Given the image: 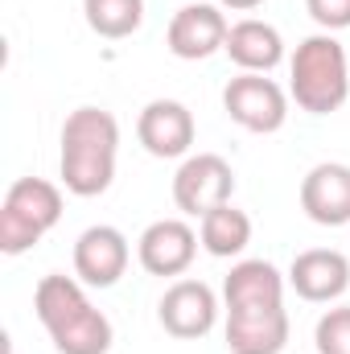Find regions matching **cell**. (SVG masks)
<instances>
[{"label": "cell", "instance_id": "cell-1", "mask_svg": "<svg viewBox=\"0 0 350 354\" xmlns=\"http://www.w3.org/2000/svg\"><path fill=\"white\" fill-rule=\"evenodd\" d=\"M33 313L46 326L58 354H107L116 334L103 309H95L83 292V280L50 272L33 288Z\"/></svg>", "mask_w": 350, "mask_h": 354}, {"label": "cell", "instance_id": "cell-2", "mask_svg": "<svg viewBox=\"0 0 350 354\" xmlns=\"http://www.w3.org/2000/svg\"><path fill=\"white\" fill-rule=\"evenodd\" d=\"M120 124L103 107H75L62 124L58 177L75 198H95L116 181Z\"/></svg>", "mask_w": 350, "mask_h": 354}, {"label": "cell", "instance_id": "cell-3", "mask_svg": "<svg viewBox=\"0 0 350 354\" xmlns=\"http://www.w3.org/2000/svg\"><path fill=\"white\" fill-rule=\"evenodd\" d=\"M288 91L301 111L309 115H330L347 103L350 95V62L347 46L334 33H313L297 46L288 62Z\"/></svg>", "mask_w": 350, "mask_h": 354}, {"label": "cell", "instance_id": "cell-4", "mask_svg": "<svg viewBox=\"0 0 350 354\" xmlns=\"http://www.w3.org/2000/svg\"><path fill=\"white\" fill-rule=\"evenodd\" d=\"M62 218V189L46 177H17L0 206V252L21 256Z\"/></svg>", "mask_w": 350, "mask_h": 354}, {"label": "cell", "instance_id": "cell-5", "mask_svg": "<svg viewBox=\"0 0 350 354\" xmlns=\"http://www.w3.org/2000/svg\"><path fill=\"white\" fill-rule=\"evenodd\" d=\"M235 194V169L219 157V153H198L185 157L181 169L174 174V202L181 214L202 218L214 206H227Z\"/></svg>", "mask_w": 350, "mask_h": 354}, {"label": "cell", "instance_id": "cell-6", "mask_svg": "<svg viewBox=\"0 0 350 354\" xmlns=\"http://www.w3.org/2000/svg\"><path fill=\"white\" fill-rule=\"evenodd\" d=\"M223 107H227V115L239 124V128H248V132H280L284 128V120H288V95L276 87L268 75H248V71H239L227 91H223Z\"/></svg>", "mask_w": 350, "mask_h": 354}, {"label": "cell", "instance_id": "cell-7", "mask_svg": "<svg viewBox=\"0 0 350 354\" xmlns=\"http://www.w3.org/2000/svg\"><path fill=\"white\" fill-rule=\"evenodd\" d=\"M227 33H231V25L219 4H185L174 12V21L165 29V46L181 62H202V58L227 50Z\"/></svg>", "mask_w": 350, "mask_h": 354}, {"label": "cell", "instance_id": "cell-8", "mask_svg": "<svg viewBox=\"0 0 350 354\" xmlns=\"http://www.w3.org/2000/svg\"><path fill=\"white\" fill-rule=\"evenodd\" d=\"M157 317H161L165 334H174L181 342L206 338L219 322V297L202 280H177V284L165 288V297L157 305Z\"/></svg>", "mask_w": 350, "mask_h": 354}, {"label": "cell", "instance_id": "cell-9", "mask_svg": "<svg viewBox=\"0 0 350 354\" xmlns=\"http://www.w3.org/2000/svg\"><path fill=\"white\" fill-rule=\"evenodd\" d=\"M198 256V231L185 218H157L136 239V260L149 276H181Z\"/></svg>", "mask_w": 350, "mask_h": 354}, {"label": "cell", "instance_id": "cell-10", "mask_svg": "<svg viewBox=\"0 0 350 354\" xmlns=\"http://www.w3.org/2000/svg\"><path fill=\"white\" fill-rule=\"evenodd\" d=\"M194 111L177 99H153L145 103L140 120H136V136L145 145V153L161 157V161H174L185 157L194 149Z\"/></svg>", "mask_w": 350, "mask_h": 354}, {"label": "cell", "instance_id": "cell-11", "mask_svg": "<svg viewBox=\"0 0 350 354\" xmlns=\"http://www.w3.org/2000/svg\"><path fill=\"white\" fill-rule=\"evenodd\" d=\"M128 260H132V248H128L124 231H116L107 223L87 227L75 239V276L91 288H111L128 272Z\"/></svg>", "mask_w": 350, "mask_h": 354}, {"label": "cell", "instance_id": "cell-12", "mask_svg": "<svg viewBox=\"0 0 350 354\" xmlns=\"http://www.w3.org/2000/svg\"><path fill=\"white\" fill-rule=\"evenodd\" d=\"M301 210L317 227H347L350 223V165L322 161L301 177Z\"/></svg>", "mask_w": 350, "mask_h": 354}, {"label": "cell", "instance_id": "cell-13", "mask_svg": "<svg viewBox=\"0 0 350 354\" xmlns=\"http://www.w3.org/2000/svg\"><path fill=\"white\" fill-rule=\"evenodd\" d=\"M288 284L301 301L330 305L350 288V260L334 248H309L288 268Z\"/></svg>", "mask_w": 350, "mask_h": 354}, {"label": "cell", "instance_id": "cell-14", "mask_svg": "<svg viewBox=\"0 0 350 354\" xmlns=\"http://www.w3.org/2000/svg\"><path fill=\"white\" fill-rule=\"evenodd\" d=\"M288 342L284 305L227 309V351L231 354H280Z\"/></svg>", "mask_w": 350, "mask_h": 354}, {"label": "cell", "instance_id": "cell-15", "mask_svg": "<svg viewBox=\"0 0 350 354\" xmlns=\"http://www.w3.org/2000/svg\"><path fill=\"white\" fill-rule=\"evenodd\" d=\"M227 54H231V62H235L239 71H248V75H268V71H276V66L284 62V37H280L276 25L256 21V17H243V21H235L231 33H227Z\"/></svg>", "mask_w": 350, "mask_h": 354}, {"label": "cell", "instance_id": "cell-16", "mask_svg": "<svg viewBox=\"0 0 350 354\" xmlns=\"http://www.w3.org/2000/svg\"><path fill=\"white\" fill-rule=\"evenodd\" d=\"M227 309H260V305H284V276L268 260H239L223 280Z\"/></svg>", "mask_w": 350, "mask_h": 354}, {"label": "cell", "instance_id": "cell-17", "mask_svg": "<svg viewBox=\"0 0 350 354\" xmlns=\"http://www.w3.org/2000/svg\"><path fill=\"white\" fill-rule=\"evenodd\" d=\"M198 239L210 256L219 260H231L239 256L248 243H252V218L239 210V206H214L210 214H202V227H198Z\"/></svg>", "mask_w": 350, "mask_h": 354}, {"label": "cell", "instance_id": "cell-18", "mask_svg": "<svg viewBox=\"0 0 350 354\" xmlns=\"http://www.w3.org/2000/svg\"><path fill=\"white\" fill-rule=\"evenodd\" d=\"M83 12L87 25L107 41L132 37L145 25V0H83Z\"/></svg>", "mask_w": 350, "mask_h": 354}, {"label": "cell", "instance_id": "cell-19", "mask_svg": "<svg viewBox=\"0 0 350 354\" xmlns=\"http://www.w3.org/2000/svg\"><path fill=\"white\" fill-rule=\"evenodd\" d=\"M313 346H317V354H350V305L322 313V322L313 330Z\"/></svg>", "mask_w": 350, "mask_h": 354}, {"label": "cell", "instance_id": "cell-20", "mask_svg": "<svg viewBox=\"0 0 350 354\" xmlns=\"http://www.w3.org/2000/svg\"><path fill=\"white\" fill-rule=\"evenodd\" d=\"M305 8H309V17H313L326 33L350 29V0H305Z\"/></svg>", "mask_w": 350, "mask_h": 354}, {"label": "cell", "instance_id": "cell-21", "mask_svg": "<svg viewBox=\"0 0 350 354\" xmlns=\"http://www.w3.org/2000/svg\"><path fill=\"white\" fill-rule=\"evenodd\" d=\"M264 0H219V8H235V12H252V8H260Z\"/></svg>", "mask_w": 350, "mask_h": 354}]
</instances>
